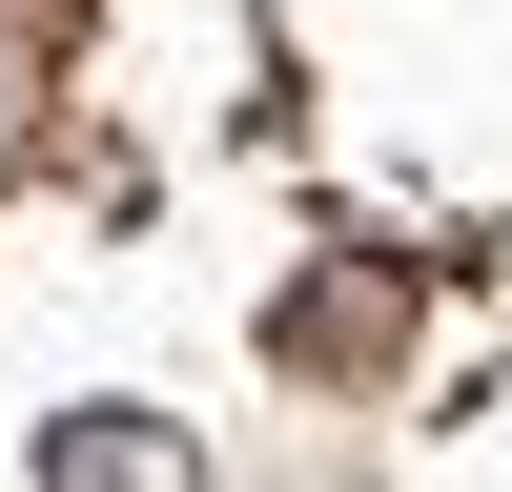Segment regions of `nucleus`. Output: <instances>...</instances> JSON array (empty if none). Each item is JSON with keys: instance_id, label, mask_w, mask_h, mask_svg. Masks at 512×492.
<instances>
[{"instance_id": "obj_1", "label": "nucleus", "mask_w": 512, "mask_h": 492, "mask_svg": "<svg viewBox=\"0 0 512 492\" xmlns=\"http://www.w3.org/2000/svg\"><path fill=\"white\" fill-rule=\"evenodd\" d=\"M41 492H185V431H144V410H82V431H41Z\"/></svg>"}]
</instances>
